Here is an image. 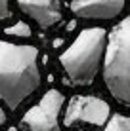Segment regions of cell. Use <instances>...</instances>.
<instances>
[{
	"mask_svg": "<svg viewBox=\"0 0 130 131\" xmlns=\"http://www.w3.org/2000/svg\"><path fill=\"white\" fill-rule=\"evenodd\" d=\"M75 29H77V21H69V23H67V30L71 32V30H75Z\"/></svg>",
	"mask_w": 130,
	"mask_h": 131,
	"instance_id": "12",
	"label": "cell"
},
{
	"mask_svg": "<svg viewBox=\"0 0 130 131\" xmlns=\"http://www.w3.org/2000/svg\"><path fill=\"white\" fill-rule=\"evenodd\" d=\"M109 116H111V108L107 105V101L96 95H75L67 103L63 114V125L71 127L77 122H86V124L101 127Z\"/></svg>",
	"mask_w": 130,
	"mask_h": 131,
	"instance_id": "5",
	"label": "cell"
},
{
	"mask_svg": "<svg viewBox=\"0 0 130 131\" xmlns=\"http://www.w3.org/2000/svg\"><path fill=\"white\" fill-rule=\"evenodd\" d=\"M105 127L103 131H130V125H128V118L124 114H115V116H109L105 122Z\"/></svg>",
	"mask_w": 130,
	"mask_h": 131,
	"instance_id": "8",
	"label": "cell"
},
{
	"mask_svg": "<svg viewBox=\"0 0 130 131\" xmlns=\"http://www.w3.org/2000/svg\"><path fill=\"white\" fill-rule=\"evenodd\" d=\"M65 97L59 89H48L34 106L21 116L19 127L23 131H61L59 114Z\"/></svg>",
	"mask_w": 130,
	"mask_h": 131,
	"instance_id": "4",
	"label": "cell"
},
{
	"mask_svg": "<svg viewBox=\"0 0 130 131\" xmlns=\"http://www.w3.org/2000/svg\"><path fill=\"white\" fill-rule=\"evenodd\" d=\"M6 124V112H4V108L0 106V125Z\"/></svg>",
	"mask_w": 130,
	"mask_h": 131,
	"instance_id": "11",
	"label": "cell"
},
{
	"mask_svg": "<svg viewBox=\"0 0 130 131\" xmlns=\"http://www.w3.org/2000/svg\"><path fill=\"white\" fill-rule=\"evenodd\" d=\"M69 8L80 19H113L124 10V0H71Z\"/></svg>",
	"mask_w": 130,
	"mask_h": 131,
	"instance_id": "7",
	"label": "cell"
},
{
	"mask_svg": "<svg viewBox=\"0 0 130 131\" xmlns=\"http://www.w3.org/2000/svg\"><path fill=\"white\" fill-rule=\"evenodd\" d=\"M103 82L111 97L120 105L130 103V21L123 17L105 36Z\"/></svg>",
	"mask_w": 130,
	"mask_h": 131,
	"instance_id": "2",
	"label": "cell"
},
{
	"mask_svg": "<svg viewBox=\"0 0 130 131\" xmlns=\"http://www.w3.org/2000/svg\"><path fill=\"white\" fill-rule=\"evenodd\" d=\"M38 49L31 44L0 40V101L17 110L40 88Z\"/></svg>",
	"mask_w": 130,
	"mask_h": 131,
	"instance_id": "1",
	"label": "cell"
},
{
	"mask_svg": "<svg viewBox=\"0 0 130 131\" xmlns=\"http://www.w3.org/2000/svg\"><path fill=\"white\" fill-rule=\"evenodd\" d=\"M19 10L29 15L40 29H50L61 21L59 0H15Z\"/></svg>",
	"mask_w": 130,
	"mask_h": 131,
	"instance_id": "6",
	"label": "cell"
},
{
	"mask_svg": "<svg viewBox=\"0 0 130 131\" xmlns=\"http://www.w3.org/2000/svg\"><path fill=\"white\" fill-rule=\"evenodd\" d=\"M107 30L101 27H88L80 30L75 42L59 55L67 78L75 85L94 84L101 67Z\"/></svg>",
	"mask_w": 130,
	"mask_h": 131,
	"instance_id": "3",
	"label": "cell"
},
{
	"mask_svg": "<svg viewBox=\"0 0 130 131\" xmlns=\"http://www.w3.org/2000/svg\"><path fill=\"white\" fill-rule=\"evenodd\" d=\"M82 131H86V129H82Z\"/></svg>",
	"mask_w": 130,
	"mask_h": 131,
	"instance_id": "14",
	"label": "cell"
},
{
	"mask_svg": "<svg viewBox=\"0 0 130 131\" xmlns=\"http://www.w3.org/2000/svg\"><path fill=\"white\" fill-rule=\"evenodd\" d=\"M4 32L8 36H15V38H29V36L33 34V30H31V27L27 25L25 21H17V23H13L12 27H8Z\"/></svg>",
	"mask_w": 130,
	"mask_h": 131,
	"instance_id": "9",
	"label": "cell"
},
{
	"mask_svg": "<svg viewBox=\"0 0 130 131\" xmlns=\"http://www.w3.org/2000/svg\"><path fill=\"white\" fill-rule=\"evenodd\" d=\"M12 17V8H10V0H0V23Z\"/></svg>",
	"mask_w": 130,
	"mask_h": 131,
	"instance_id": "10",
	"label": "cell"
},
{
	"mask_svg": "<svg viewBox=\"0 0 130 131\" xmlns=\"http://www.w3.org/2000/svg\"><path fill=\"white\" fill-rule=\"evenodd\" d=\"M63 44V40H54V48H57V46H61Z\"/></svg>",
	"mask_w": 130,
	"mask_h": 131,
	"instance_id": "13",
	"label": "cell"
}]
</instances>
